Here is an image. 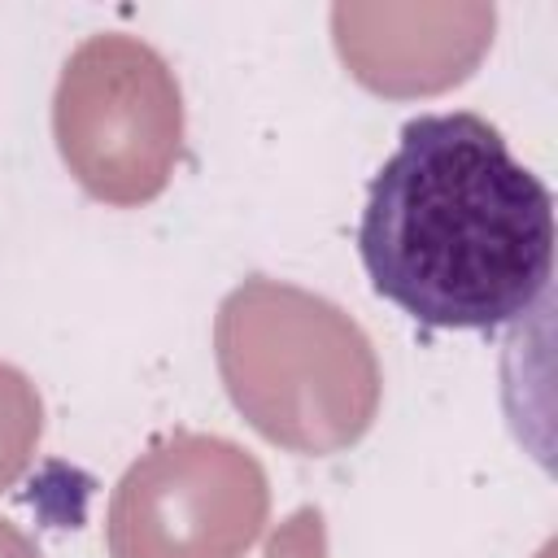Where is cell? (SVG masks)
Returning a JSON list of instances; mask_svg holds the SVG:
<instances>
[{"label":"cell","instance_id":"4","mask_svg":"<svg viewBox=\"0 0 558 558\" xmlns=\"http://www.w3.org/2000/svg\"><path fill=\"white\" fill-rule=\"evenodd\" d=\"M270 484L235 440L183 432L131 462L109 501L113 558H240L266 527Z\"/></svg>","mask_w":558,"mask_h":558},{"label":"cell","instance_id":"6","mask_svg":"<svg viewBox=\"0 0 558 558\" xmlns=\"http://www.w3.org/2000/svg\"><path fill=\"white\" fill-rule=\"evenodd\" d=\"M39 436H44V401L35 384L17 366L0 362V493L22 480V471L39 449Z\"/></svg>","mask_w":558,"mask_h":558},{"label":"cell","instance_id":"5","mask_svg":"<svg viewBox=\"0 0 558 558\" xmlns=\"http://www.w3.org/2000/svg\"><path fill=\"white\" fill-rule=\"evenodd\" d=\"M497 13L480 0H340L336 52L375 96L410 100L458 87L493 44Z\"/></svg>","mask_w":558,"mask_h":558},{"label":"cell","instance_id":"1","mask_svg":"<svg viewBox=\"0 0 558 558\" xmlns=\"http://www.w3.org/2000/svg\"><path fill=\"white\" fill-rule=\"evenodd\" d=\"M371 288L423 327H501L554 266V196L480 113H423L366 192Z\"/></svg>","mask_w":558,"mask_h":558},{"label":"cell","instance_id":"2","mask_svg":"<svg viewBox=\"0 0 558 558\" xmlns=\"http://www.w3.org/2000/svg\"><path fill=\"white\" fill-rule=\"evenodd\" d=\"M214 357L235 410L279 449L327 458L357 445L375 423V349L318 292L244 279L218 305Z\"/></svg>","mask_w":558,"mask_h":558},{"label":"cell","instance_id":"3","mask_svg":"<svg viewBox=\"0 0 558 558\" xmlns=\"http://www.w3.org/2000/svg\"><path fill=\"white\" fill-rule=\"evenodd\" d=\"M61 161L87 196L131 209L166 192L183 148V96L166 57L135 35L83 39L52 96Z\"/></svg>","mask_w":558,"mask_h":558},{"label":"cell","instance_id":"7","mask_svg":"<svg viewBox=\"0 0 558 558\" xmlns=\"http://www.w3.org/2000/svg\"><path fill=\"white\" fill-rule=\"evenodd\" d=\"M0 558H39L26 532H17L9 519H0Z\"/></svg>","mask_w":558,"mask_h":558}]
</instances>
